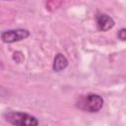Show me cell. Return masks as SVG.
Returning a JSON list of instances; mask_svg holds the SVG:
<instances>
[{
    "mask_svg": "<svg viewBox=\"0 0 126 126\" xmlns=\"http://www.w3.org/2000/svg\"><path fill=\"white\" fill-rule=\"evenodd\" d=\"M68 66V60L67 58L62 54V53H57L54 57V61H53V70L55 72H60L62 70H64L66 67Z\"/></svg>",
    "mask_w": 126,
    "mask_h": 126,
    "instance_id": "5",
    "label": "cell"
},
{
    "mask_svg": "<svg viewBox=\"0 0 126 126\" xmlns=\"http://www.w3.org/2000/svg\"><path fill=\"white\" fill-rule=\"evenodd\" d=\"M118 38L121 40H126V29H121L118 32Z\"/></svg>",
    "mask_w": 126,
    "mask_h": 126,
    "instance_id": "6",
    "label": "cell"
},
{
    "mask_svg": "<svg viewBox=\"0 0 126 126\" xmlns=\"http://www.w3.org/2000/svg\"><path fill=\"white\" fill-rule=\"evenodd\" d=\"M5 119L13 124V125H20V126H35L38 124L37 119L30 115L28 113L19 112V111H8L4 114Z\"/></svg>",
    "mask_w": 126,
    "mask_h": 126,
    "instance_id": "2",
    "label": "cell"
},
{
    "mask_svg": "<svg viewBox=\"0 0 126 126\" xmlns=\"http://www.w3.org/2000/svg\"><path fill=\"white\" fill-rule=\"evenodd\" d=\"M96 21V26L97 29L101 32H106L110 29L113 28L114 26V21L111 17H109L106 14H98L95 17Z\"/></svg>",
    "mask_w": 126,
    "mask_h": 126,
    "instance_id": "4",
    "label": "cell"
},
{
    "mask_svg": "<svg viewBox=\"0 0 126 126\" xmlns=\"http://www.w3.org/2000/svg\"><path fill=\"white\" fill-rule=\"evenodd\" d=\"M29 36H30V32L25 29L9 30L1 33V38L3 42H6V43H13L16 41H20Z\"/></svg>",
    "mask_w": 126,
    "mask_h": 126,
    "instance_id": "3",
    "label": "cell"
},
{
    "mask_svg": "<svg viewBox=\"0 0 126 126\" xmlns=\"http://www.w3.org/2000/svg\"><path fill=\"white\" fill-rule=\"evenodd\" d=\"M103 105V99L96 94H88L81 96L77 101V107L83 111L97 112Z\"/></svg>",
    "mask_w": 126,
    "mask_h": 126,
    "instance_id": "1",
    "label": "cell"
}]
</instances>
